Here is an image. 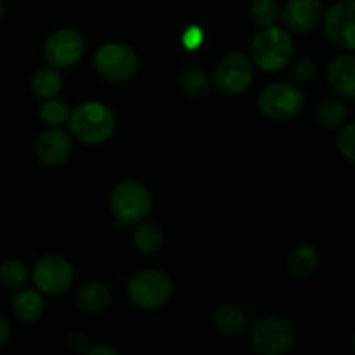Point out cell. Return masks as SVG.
Returning <instances> with one entry per match:
<instances>
[{
    "instance_id": "4",
    "label": "cell",
    "mask_w": 355,
    "mask_h": 355,
    "mask_svg": "<svg viewBox=\"0 0 355 355\" xmlns=\"http://www.w3.org/2000/svg\"><path fill=\"white\" fill-rule=\"evenodd\" d=\"M259 110L272 120H291L304 110V92L293 83L277 82L259 94Z\"/></svg>"
},
{
    "instance_id": "16",
    "label": "cell",
    "mask_w": 355,
    "mask_h": 355,
    "mask_svg": "<svg viewBox=\"0 0 355 355\" xmlns=\"http://www.w3.org/2000/svg\"><path fill=\"white\" fill-rule=\"evenodd\" d=\"M111 291L103 283H89L80 288L76 304L85 314H101L110 305Z\"/></svg>"
},
{
    "instance_id": "27",
    "label": "cell",
    "mask_w": 355,
    "mask_h": 355,
    "mask_svg": "<svg viewBox=\"0 0 355 355\" xmlns=\"http://www.w3.org/2000/svg\"><path fill=\"white\" fill-rule=\"evenodd\" d=\"M291 75L297 82L300 83H309L311 80H314L315 76V62L309 58H300L297 59V62L291 68Z\"/></svg>"
},
{
    "instance_id": "8",
    "label": "cell",
    "mask_w": 355,
    "mask_h": 355,
    "mask_svg": "<svg viewBox=\"0 0 355 355\" xmlns=\"http://www.w3.org/2000/svg\"><path fill=\"white\" fill-rule=\"evenodd\" d=\"M253 62L241 52L227 54L215 68V87L224 96H239L245 92L253 80Z\"/></svg>"
},
{
    "instance_id": "2",
    "label": "cell",
    "mask_w": 355,
    "mask_h": 355,
    "mask_svg": "<svg viewBox=\"0 0 355 355\" xmlns=\"http://www.w3.org/2000/svg\"><path fill=\"white\" fill-rule=\"evenodd\" d=\"M252 62L263 71H277L290 62L293 55V40L283 28L266 26L255 35L250 45Z\"/></svg>"
},
{
    "instance_id": "30",
    "label": "cell",
    "mask_w": 355,
    "mask_h": 355,
    "mask_svg": "<svg viewBox=\"0 0 355 355\" xmlns=\"http://www.w3.org/2000/svg\"><path fill=\"white\" fill-rule=\"evenodd\" d=\"M90 355H116L118 352L114 349H111V347H106V345H99V347H94V349H90Z\"/></svg>"
},
{
    "instance_id": "9",
    "label": "cell",
    "mask_w": 355,
    "mask_h": 355,
    "mask_svg": "<svg viewBox=\"0 0 355 355\" xmlns=\"http://www.w3.org/2000/svg\"><path fill=\"white\" fill-rule=\"evenodd\" d=\"M85 52V42L76 30L62 28L49 35L44 44V58L52 68L66 69L75 66Z\"/></svg>"
},
{
    "instance_id": "23",
    "label": "cell",
    "mask_w": 355,
    "mask_h": 355,
    "mask_svg": "<svg viewBox=\"0 0 355 355\" xmlns=\"http://www.w3.org/2000/svg\"><path fill=\"white\" fill-rule=\"evenodd\" d=\"M250 16L257 26H272L279 19V7L276 0H253L250 7Z\"/></svg>"
},
{
    "instance_id": "5",
    "label": "cell",
    "mask_w": 355,
    "mask_h": 355,
    "mask_svg": "<svg viewBox=\"0 0 355 355\" xmlns=\"http://www.w3.org/2000/svg\"><path fill=\"white\" fill-rule=\"evenodd\" d=\"M128 295L137 307L159 309L172 297V281L162 270L148 269L134 274L128 283Z\"/></svg>"
},
{
    "instance_id": "20",
    "label": "cell",
    "mask_w": 355,
    "mask_h": 355,
    "mask_svg": "<svg viewBox=\"0 0 355 355\" xmlns=\"http://www.w3.org/2000/svg\"><path fill=\"white\" fill-rule=\"evenodd\" d=\"M347 116H349V106L336 99L322 101L315 111V118L326 128L338 127L347 120Z\"/></svg>"
},
{
    "instance_id": "24",
    "label": "cell",
    "mask_w": 355,
    "mask_h": 355,
    "mask_svg": "<svg viewBox=\"0 0 355 355\" xmlns=\"http://www.w3.org/2000/svg\"><path fill=\"white\" fill-rule=\"evenodd\" d=\"M28 281V267L21 260L10 259L0 266V283L6 288H19Z\"/></svg>"
},
{
    "instance_id": "29",
    "label": "cell",
    "mask_w": 355,
    "mask_h": 355,
    "mask_svg": "<svg viewBox=\"0 0 355 355\" xmlns=\"http://www.w3.org/2000/svg\"><path fill=\"white\" fill-rule=\"evenodd\" d=\"M9 338H10L9 321H7V319L0 314V347L6 345V343L9 342Z\"/></svg>"
},
{
    "instance_id": "25",
    "label": "cell",
    "mask_w": 355,
    "mask_h": 355,
    "mask_svg": "<svg viewBox=\"0 0 355 355\" xmlns=\"http://www.w3.org/2000/svg\"><path fill=\"white\" fill-rule=\"evenodd\" d=\"M69 106L62 101L49 99L47 103H44L40 106V118L44 120V123L51 125V127H59V125H64L69 118Z\"/></svg>"
},
{
    "instance_id": "1",
    "label": "cell",
    "mask_w": 355,
    "mask_h": 355,
    "mask_svg": "<svg viewBox=\"0 0 355 355\" xmlns=\"http://www.w3.org/2000/svg\"><path fill=\"white\" fill-rule=\"evenodd\" d=\"M69 132L85 144H101L114 132V114L103 103H83L69 113Z\"/></svg>"
},
{
    "instance_id": "17",
    "label": "cell",
    "mask_w": 355,
    "mask_h": 355,
    "mask_svg": "<svg viewBox=\"0 0 355 355\" xmlns=\"http://www.w3.org/2000/svg\"><path fill=\"white\" fill-rule=\"evenodd\" d=\"M214 326L224 335H239L246 328V315L236 305L225 304L215 311Z\"/></svg>"
},
{
    "instance_id": "18",
    "label": "cell",
    "mask_w": 355,
    "mask_h": 355,
    "mask_svg": "<svg viewBox=\"0 0 355 355\" xmlns=\"http://www.w3.org/2000/svg\"><path fill=\"white\" fill-rule=\"evenodd\" d=\"M319 255L311 245H302L291 253L288 260V269L297 277H309L318 270Z\"/></svg>"
},
{
    "instance_id": "13",
    "label": "cell",
    "mask_w": 355,
    "mask_h": 355,
    "mask_svg": "<svg viewBox=\"0 0 355 355\" xmlns=\"http://www.w3.org/2000/svg\"><path fill=\"white\" fill-rule=\"evenodd\" d=\"M71 148V137L66 132L58 130V128H51V130L44 132L38 137L37 146H35V153H37V158L44 165L58 166L69 158Z\"/></svg>"
},
{
    "instance_id": "3",
    "label": "cell",
    "mask_w": 355,
    "mask_h": 355,
    "mask_svg": "<svg viewBox=\"0 0 355 355\" xmlns=\"http://www.w3.org/2000/svg\"><path fill=\"white\" fill-rule=\"evenodd\" d=\"M111 210L116 217V229L137 225L144 220L153 208V198L148 187L135 180L118 184L110 198Z\"/></svg>"
},
{
    "instance_id": "7",
    "label": "cell",
    "mask_w": 355,
    "mask_h": 355,
    "mask_svg": "<svg viewBox=\"0 0 355 355\" xmlns=\"http://www.w3.org/2000/svg\"><path fill=\"white\" fill-rule=\"evenodd\" d=\"M94 66L103 78L110 82H125L135 75L139 59L128 45L106 44L96 52Z\"/></svg>"
},
{
    "instance_id": "11",
    "label": "cell",
    "mask_w": 355,
    "mask_h": 355,
    "mask_svg": "<svg viewBox=\"0 0 355 355\" xmlns=\"http://www.w3.org/2000/svg\"><path fill=\"white\" fill-rule=\"evenodd\" d=\"M33 279L42 293L58 297L68 291L73 284V267L59 255L44 257L35 266Z\"/></svg>"
},
{
    "instance_id": "6",
    "label": "cell",
    "mask_w": 355,
    "mask_h": 355,
    "mask_svg": "<svg viewBox=\"0 0 355 355\" xmlns=\"http://www.w3.org/2000/svg\"><path fill=\"white\" fill-rule=\"evenodd\" d=\"M295 329L288 321L279 318H263L252 328L253 349L262 355L286 354L295 345Z\"/></svg>"
},
{
    "instance_id": "15",
    "label": "cell",
    "mask_w": 355,
    "mask_h": 355,
    "mask_svg": "<svg viewBox=\"0 0 355 355\" xmlns=\"http://www.w3.org/2000/svg\"><path fill=\"white\" fill-rule=\"evenodd\" d=\"M45 302L35 290H23L14 297L12 314L21 322H35L44 315Z\"/></svg>"
},
{
    "instance_id": "28",
    "label": "cell",
    "mask_w": 355,
    "mask_h": 355,
    "mask_svg": "<svg viewBox=\"0 0 355 355\" xmlns=\"http://www.w3.org/2000/svg\"><path fill=\"white\" fill-rule=\"evenodd\" d=\"M182 42L184 45H186V49H189V51H196V49L203 44V31H201L198 26L187 28L186 33H184L182 37Z\"/></svg>"
},
{
    "instance_id": "21",
    "label": "cell",
    "mask_w": 355,
    "mask_h": 355,
    "mask_svg": "<svg viewBox=\"0 0 355 355\" xmlns=\"http://www.w3.org/2000/svg\"><path fill=\"white\" fill-rule=\"evenodd\" d=\"M132 239H134L135 248L142 253L158 252V250L163 246V241H165L162 229L155 224L139 225V227L134 231Z\"/></svg>"
},
{
    "instance_id": "12",
    "label": "cell",
    "mask_w": 355,
    "mask_h": 355,
    "mask_svg": "<svg viewBox=\"0 0 355 355\" xmlns=\"http://www.w3.org/2000/svg\"><path fill=\"white\" fill-rule=\"evenodd\" d=\"M322 16V7L319 0H288L281 17L291 31L307 33L314 30Z\"/></svg>"
},
{
    "instance_id": "10",
    "label": "cell",
    "mask_w": 355,
    "mask_h": 355,
    "mask_svg": "<svg viewBox=\"0 0 355 355\" xmlns=\"http://www.w3.org/2000/svg\"><path fill=\"white\" fill-rule=\"evenodd\" d=\"M326 38L343 51L355 49V0H342L324 16Z\"/></svg>"
},
{
    "instance_id": "19",
    "label": "cell",
    "mask_w": 355,
    "mask_h": 355,
    "mask_svg": "<svg viewBox=\"0 0 355 355\" xmlns=\"http://www.w3.org/2000/svg\"><path fill=\"white\" fill-rule=\"evenodd\" d=\"M31 89H33L35 96L40 99H52L58 96L62 89L61 75L55 71V68H42L35 73L33 80H31Z\"/></svg>"
},
{
    "instance_id": "31",
    "label": "cell",
    "mask_w": 355,
    "mask_h": 355,
    "mask_svg": "<svg viewBox=\"0 0 355 355\" xmlns=\"http://www.w3.org/2000/svg\"><path fill=\"white\" fill-rule=\"evenodd\" d=\"M2 14H3V3L2 0H0V17H2Z\"/></svg>"
},
{
    "instance_id": "26",
    "label": "cell",
    "mask_w": 355,
    "mask_h": 355,
    "mask_svg": "<svg viewBox=\"0 0 355 355\" xmlns=\"http://www.w3.org/2000/svg\"><path fill=\"white\" fill-rule=\"evenodd\" d=\"M336 144H338V151L342 153V156H345L347 162L354 163L355 162V125L349 123L342 132H340L338 139H336Z\"/></svg>"
},
{
    "instance_id": "14",
    "label": "cell",
    "mask_w": 355,
    "mask_h": 355,
    "mask_svg": "<svg viewBox=\"0 0 355 355\" xmlns=\"http://www.w3.org/2000/svg\"><path fill=\"white\" fill-rule=\"evenodd\" d=\"M328 82L345 99L355 97V58L343 54L333 59L328 66Z\"/></svg>"
},
{
    "instance_id": "22",
    "label": "cell",
    "mask_w": 355,
    "mask_h": 355,
    "mask_svg": "<svg viewBox=\"0 0 355 355\" xmlns=\"http://www.w3.org/2000/svg\"><path fill=\"white\" fill-rule=\"evenodd\" d=\"M180 87L187 96L193 97H203L210 94V80H208L207 73L203 69L191 68L180 78Z\"/></svg>"
}]
</instances>
